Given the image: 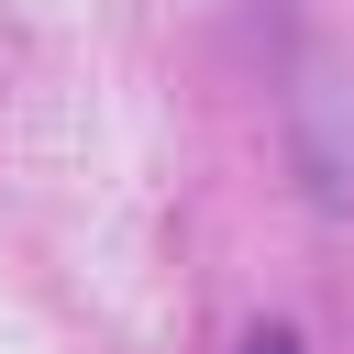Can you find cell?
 Listing matches in <instances>:
<instances>
[{
    "instance_id": "1",
    "label": "cell",
    "mask_w": 354,
    "mask_h": 354,
    "mask_svg": "<svg viewBox=\"0 0 354 354\" xmlns=\"http://www.w3.org/2000/svg\"><path fill=\"white\" fill-rule=\"evenodd\" d=\"M288 155H299V177H310L321 210H354V77L321 66V55L288 88Z\"/></svg>"
},
{
    "instance_id": "2",
    "label": "cell",
    "mask_w": 354,
    "mask_h": 354,
    "mask_svg": "<svg viewBox=\"0 0 354 354\" xmlns=\"http://www.w3.org/2000/svg\"><path fill=\"white\" fill-rule=\"evenodd\" d=\"M243 354H299V332H288V321H266V332H254Z\"/></svg>"
}]
</instances>
